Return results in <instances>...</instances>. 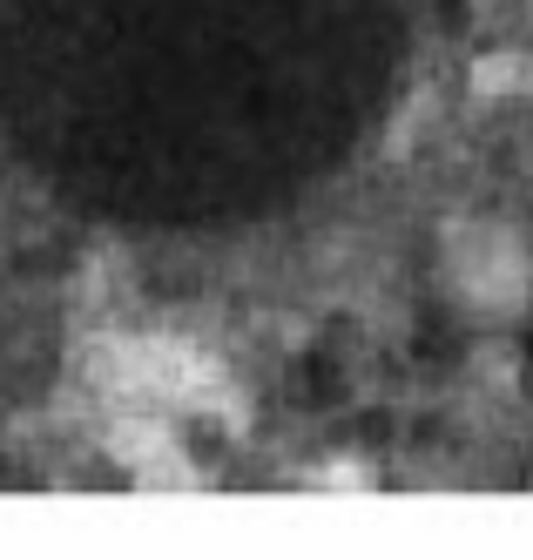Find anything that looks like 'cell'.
<instances>
[{
    "instance_id": "6da1fadb",
    "label": "cell",
    "mask_w": 533,
    "mask_h": 560,
    "mask_svg": "<svg viewBox=\"0 0 533 560\" xmlns=\"http://www.w3.org/2000/svg\"><path fill=\"white\" fill-rule=\"evenodd\" d=\"M460 284H466V298L473 304H486V311H500V304H513L520 291H526V257L507 244V236H494V230H473V236H460Z\"/></svg>"
},
{
    "instance_id": "7a4b0ae2",
    "label": "cell",
    "mask_w": 533,
    "mask_h": 560,
    "mask_svg": "<svg viewBox=\"0 0 533 560\" xmlns=\"http://www.w3.org/2000/svg\"><path fill=\"white\" fill-rule=\"evenodd\" d=\"M473 89H479V95L533 89V55H500V61H479V68H473Z\"/></svg>"
}]
</instances>
